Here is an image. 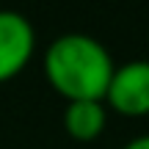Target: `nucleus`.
I'll return each instance as SVG.
<instances>
[{
	"mask_svg": "<svg viewBox=\"0 0 149 149\" xmlns=\"http://www.w3.org/2000/svg\"><path fill=\"white\" fill-rule=\"evenodd\" d=\"M113 69L111 53L86 33L58 36L44 53V74L66 102H105Z\"/></svg>",
	"mask_w": 149,
	"mask_h": 149,
	"instance_id": "obj_1",
	"label": "nucleus"
},
{
	"mask_svg": "<svg viewBox=\"0 0 149 149\" xmlns=\"http://www.w3.org/2000/svg\"><path fill=\"white\" fill-rule=\"evenodd\" d=\"M105 102L122 116L149 113V61H130L113 69Z\"/></svg>",
	"mask_w": 149,
	"mask_h": 149,
	"instance_id": "obj_2",
	"label": "nucleus"
},
{
	"mask_svg": "<svg viewBox=\"0 0 149 149\" xmlns=\"http://www.w3.org/2000/svg\"><path fill=\"white\" fill-rule=\"evenodd\" d=\"M36 50V33L19 11H0V83L17 77Z\"/></svg>",
	"mask_w": 149,
	"mask_h": 149,
	"instance_id": "obj_3",
	"label": "nucleus"
},
{
	"mask_svg": "<svg viewBox=\"0 0 149 149\" xmlns=\"http://www.w3.org/2000/svg\"><path fill=\"white\" fill-rule=\"evenodd\" d=\"M105 105L102 102H91V100H80V102H66L64 111V127L74 141H97L105 130Z\"/></svg>",
	"mask_w": 149,
	"mask_h": 149,
	"instance_id": "obj_4",
	"label": "nucleus"
},
{
	"mask_svg": "<svg viewBox=\"0 0 149 149\" xmlns=\"http://www.w3.org/2000/svg\"><path fill=\"white\" fill-rule=\"evenodd\" d=\"M124 149H149V135H138V138H133Z\"/></svg>",
	"mask_w": 149,
	"mask_h": 149,
	"instance_id": "obj_5",
	"label": "nucleus"
}]
</instances>
